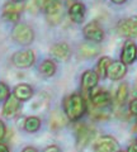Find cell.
<instances>
[{
	"instance_id": "cell-1",
	"label": "cell",
	"mask_w": 137,
	"mask_h": 152,
	"mask_svg": "<svg viewBox=\"0 0 137 152\" xmlns=\"http://www.w3.org/2000/svg\"><path fill=\"white\" fill-rule=\"evenodd\" d=\"M62 108H64L66 117L71 122L80 121L84 117V114L86 113V109H88L84 96L79 93H73L67 95L64 99Z\"/></svg>"
},
{
	"instance_id": "cell-2",
	"label": "cell",
	"mask_w": 137,
	"mask_h": 152,
	"mask_svg": "<svg viewBox=\"0 0 137 152\" xmlns=\"http://www.w3.org/2000/svg\"><path fill=\"white\" fill-rule=\"evenodd\" d=\"M12 38L21 46H29L34 39V32L24 23H17L12 31Z\"/></svg>"
},
{
	"instance_id": "cell-3",
	"label": "cell",
	"mask_w": 137,
	"mask_h": 152,
	"mask_svg": "<svg viewBox=\"0 0 137 152\" xmlns=\"http://www.w3.org/2000/svg\"><path fill=\"white\" fill-rule=\"evenodd\" d=\"M83 34L85 37V39L89 42H93V43H100L105 37L104 29H103L100 24L95 20L88 23V24L83 28Z\"/></svg>"
},
{
	"instance_id": "cell-4",
	"label": "cell",
	"mask_w": 137,
	"mask_h": 152,
	"mask_svg": "<svg viewBox=\"0 0 137 152\" xmlns=\"http://www.w3.org/2000/svg\"><path fill=\"white\" fill-rule=\"evenodd\" d=\"M34 61H36V56L32 50L18 51L12 56V64L17 69H28L33 66Z\"/></svg>"
},
{
	"instance_id": "cell-5",
	"label": "cell",
	"mask_w": 137,
	"mask_h": 152,
	"mask_svg": "<svg viewBox=\"0 0 137 152\" xmlns=\"http://www.w3.org/2000/svg\"><path fill=\"white\" fill-rule=\"evenodd\" d=\"M118 34L127 38L137 37V15H132L130 18L122 19L117 24Z\"/></svg>"
},
{
	"instance_id": "cell-6",
	"label": "cell",
	"mask_w": 137,
	"mask_h": 152,
	"mask_svg": "<svg viewBox=\"0 0 137 152\" xmlns=\"http://www.w3.org/2000/svg\"><path fill=\"white\" fill-rule=\"evenodd\" d=\"M45 14L50 26L52 27L57 26L62 20V15H64V5L61 3V0H57V1H55L47 7L45 9Z\"/></svg>"
},
{
	"instance_id": "cell-7",
	"label": "cell",
	"mask_w": 137,
	"mask_h": 152,
	"mask_svg": "<svg viewBox=\"0 0 137 152\" xmlns=\"http://www.w3.org/2000/svg\"><path fill=\"white\" fill-rule=\"evenodd\" d=\"M94 151L95 152H117L119 150L117 140L112 136H102L94 142Z\"/></svg>"
},
{
	"instance_id": "cell-8",
	"label": "cell",
	"mask_w": 137,
	"mask_h": 152,
	"mask_svg": "<svg viewBox=\"0 0 137 152\" xmlns=\"http://www.w3.org/2000/svg\"><path fill=\"white\" fill-rule=\"evenodd\" d=\"M75 132H76V145L79 148H84V147L93 140L94 134H95V131H94L92 127L84 124V123L78 124Z\"/></svg>"
},
{
	"instance_id": "cell-9",
	"label": "cell",
	"mask_w": 137,
	"mask_h": 152,
	"mask_svg": "<svg viewBox=\"0 0 137 152\" xmlns=\"http://www.w3.org/2000/svg\"><path fill=\"white\" fill-rule=\"evenodd\" d=\"M90 102L94 108H107L112 103V95L108 91L94 88L90 90Z\"/></svg>"
},
{
	"instance_id": "cell-10",
	"label": "cell",
	"mask_w": 137,
	"mask_h": 152,
	"mask_svg": "<svg viewBox=\"0 0 137 152\" xmlns=\"http://www.w3.org/2000/svg\"><path fill=\"white\" fill-rule=\"evenodd\" d=\"M23 10V5L18 3H7L3 8V19L7 22L17 23L21 18V13Z\"/></svg>"
},
{
	"instance_id": "cell-11",
	"label": "cell",
	"mask_w": 137,
	"mask_h": 152,
	"mask_svg": "<svg viewBox=\"0 0 137 152\" xmlns=\"http://www.w3.org/2000/svg\"><path fill=\"white\" fill-rule=\"evenodd\" d=\"M136 58H137V45L131 39L126 41L121 52V61L128 66L131 64H133Z\"/></svg>"
},
{
	"instance_id": "cell-12",
	"label": "cell",
	"mask_w": 137,
	"mask_h": 152,
	"mask_svg": "<svg viewBox=\"0 0 137 152\" xmlns=\"http://www.w3.org/2000/svg\"><path fill=\"white\" fill-rule=\"evenodd\" d=\"M127 74V65L123 64L122 61H112L107 71V76L109 77L112 81H118L122 80Z\"/></svg>"
},
{
	"instance_id": "cell-13",
	"label": "cell",
	"mask_w": 137,
	"mask_h": 152,
	"mask_svg": "<svg viewBox=\"0 0 137 152\" xmlns=\"http://www.w3.org/2000/svg\"><path fill=\"white\" fill-rule=\"evenodd\" d=\"M50 52L56 60L67 61L70 58V55H71V48L66 42H59V43H55L51 47Z\"/></svg>"
},
{
	"instance_id": "cell-14",
	"label": "cell",
	"mask_w": 137,
	"mask_h": 152,
	"mask_svg": "<svg viewBox=\"0 0 137 152\" xmlns=\"http://www.w3.org/2000/svg\"><path fill=\"white\" fill-rule=\"evenodd\" d=\"M99 75L97 74V71L93 70H86L81 75V89L85 91H90L94 88H97V85L99 83Z\"/></svg>"
},
{
	"instance_id": "cell-15",
	"label": "cell",
	"mask_w": 137,
	"mask_h": 152,
	"mask_svg": "<svg viewBox=\"0 0 137 152\" xmlns=\"http://www.w3.org/2000/svg\"><path fill=\"white\" fill-rule=\"evenodd\" d=\"M19 99H17L14 95H10L5 102H4V105H3V110L1 114L3 117H7V118H13L15 114L19 110Z\"/></svg>"
},
{
	"instance_id": "cell-16",
	"label": "cell",
	"mask_w": 137,
	"mask_h": 152,
	"mask_svg": "<svg viewBox=\"0 0 137 152\" xmlns=\"http://www.w3.org/2000/svg\"><path fill=\"white\" fill-rule=\"evenodd\" d=\"M69 17L74 23H76V24L83 23L85 19V5L80 1L73 3L69 8Z\"/></svg>"
},
{
	"instance_id": "cell-17",
	"label": "cell",
	"mask_w": 137,
	"mask_h": 152,
	"mask_svg": "<svg viewBox=\"0 0 137 152\" xmlns=\"http://www.w3.org/2000/svg\"><path fill=\"white\" fill-rule=\"evenodd\" d=\"M13 95L21 102H27L33 96V89L28 84H19L13 90Z\"/></svg>"
},
{
	"instance_id": "cell-18",
	"label": "cell",
	"mask_w": 137,
	"mask_h": 152,
	"mask_svg": "<svg viewBox=\"0 0 137 152\" xmlns=\"http://www.w3.org/2000/svg\"><path fill=\"white\" fill-rule=\"evenodd\" d=\"M69 122V118L66 117L65 112L62 113L61 110H55L51 114V118H50V124L52 129H59V128H62L64 126L67 124Z\"/></svg>"
},
{
	"instance_id": "cell-19",
	"label": "cell",
	"mask_w": 137,
	"mask_h": 152,
	"mask_svg": "<svg viewBox=\"0 0 137 152\" xmlns=\"http://www.w3.org/2000/svg\"><path fill=\"white\" fill-rule=\"evenodd\" d=\"M79 51L83 57L89 58V57H95L100 53V47L97 46L95 43H93V42H85V43L80 45Z\"/></svg>"
},
{
	"instance_id": "cell-20",
	"label": "cell",
	"mask_w": 137,
	"mask_h": 152,
	"mask_svg": "<svg viewBox=\"0 0 137 152\" xmlns=\"http://www.w3.org/2000/svg\"><path fill=\"white\" fill-rule=\"evenodd\" d=\"M128 99V84L127 83H122L118 86L117 91H116V96H114V102L117 104V107H123L125 103Z\"/></svg>"
},
{
	"instance_id": "cell-21",
	"label": "cell",
	"mask_w": 137,
	"mask_h": 152,
	"mask_svg": "<svg viewBox=\"0 0 137 152\" xmlns=\"http://www.w3.org/2000/svg\"><path fill=\"white\" fill-rule=\"evenodd\" d=\"M38 71L41 75L46 76V77H51V76H53L56 72V64L52 60H45L40 65Z\"/></svg>"
},
{
	"instance_id": "cell-22",
	"label": "cell",
	"mask_w": 137,
	"mask_h": 152,
	"mask_svg": "<svg viewBox=\"0 0 137 152\" xmlns=\"http://www.w3.org/2000/svg\"><path fill=\"white\" fill-rule=\"evenodd\" d=\"M41 124H42V122H41L40 118L32 115V117H27V118H26L23 127H24V129H26L27 132L34 133V132H37V131H38L40 128H41Z\"/></svg>"
},
{
	"instance_id": "cell-23",
	"label": "cell",
	"mask_w": 137,
	"mask_h": 152,
	"mask_svg": "<svg viewBox=\"0 0 137 152\" xmlns=\"http://www.w3.org/2000/svg\"><path fill=\"white\" fill-rule=\"evenodd\" d=\"M111 64H112V60L108 56H103L99 58L98 64H97V74L99 75L100 79L107 77V71H108V67H109Z\"/></svg>"
},
{
	"instance_id": "cell-24",
	"label": "cell",
	"mask_w": 137,
	"mask_h": 152,
	"mask_svg": "<svg viewBox=\"0 0 137 152\" xmlns=\"http://www.w3.org/2000/svg\"><path fill=\"white\" fill-rule=\"evenodd\" d=\"M9 96H10V90H9V86L5 83L0 81V102H5Z\"/></svg>"
},
{
	"instance_id": "cell-25",
	"label": "cell",
	"mask_w": 137,
	"mask_h": 152,
	"mask_svg": "<svg viewBox=\"0 0 137 152\" xmlns=\"http://www.w3.org/2000/svg\"><path fill=\"white\" fill-rule=\"evenodd\" d=\"M55 1H57V0H34V4H36V7L40 9V10H43L45 12V9L51 5L52 3Z\"/></svg>"
},
{
	"instance_id": "cell-26",
	"label": "cell",
	"mask_w": 137,
	"mask_h": 152,
	"mask_svg": "<svg viewBox=\"0 0 137 152\" xmlns=\"http://www.w3.org/2000/svg\"><path fill=\"white\" fill-rule=\"evenodd\" d=\"M128 110L132 115L137 117V98H133L128 104Z\"/></svg>"
},
{
	"instance_id": "cell-27",
	"label": "cell",
	"mask_w": 137,
	"mask_h": 152,
	"mask_svg": "<svg viewBox=\"0 0 137 152\" xmlns=\"http://www.w3.org/2000/svg\"><path fill=\"white\" fill-rule=\"evenodd\" d=\"M5 133H7V128H5V124L4 122L0 119V141H1L4 137H5Z\"/></svg>"
},
{
	"instance_id": "cell-28",
	"label": "cell",
	"mask_w": 137,
	"mask_h": 152,
	"mask_svg": "<svg viewBox=\"0 0 137 152\" xmlns=\"http://www.w3.org/2000/svg\"><path fill=\"white\" fill-rule=\"evenodd\" d=\"M43 152H61V150H60V147H59V146L52 145V146L46 147V148L43 150Z\"/></svg>"
},
{
	"instance_id": "cell-29",
	"label": "cell",
	"mask_w": 137,
	"mask_h": 152,
	"mask_svg": "<svg viewBox=\"0 0 137 152\" xmlns=\"http://www.w3.org/2000/svg\"><path fill=\"white\" fill-rule=\"evenodd\" d=\"M127 152H137V143H131L127 148Z\"/></svg>"
},
{
	"instance_id": "cell-30",
	"label": "cell",
	"mask_w": 137,
	"mask_h": 152,
	"mask_svg": "<svg viewBox=\"0 0 137 152\" xmlns=\"http://www.w3.org/2000/svg\"><path fill=\"white\" fill-rule=\"evenodd\" d=\"M22 152H38V150L34 148V147H31V146H28L26 147V148H23Z\"/></svg>"
},
{
	"instance_id": "cell-31",
	"label": "cell",
	"mask_w": 137,
	"mask_h": 152,
	"mask_svg": "<svg viewBox=\"0 0 137 152\" xmlns=\"http://www.w3.org/2000/svg\"><path fill=\"white\" fill-rule=\"evenodd\" d=\"M0 152H10L9 151V147L4 143H0Z\"/></svg>"
},
{
	"instance_id": "cell-32",
	"label": "cell",
	"mask_w": 137,
	"mask_h": 152,
	"mask_svg": "<svg viewBox=\"0 0 137 152\" xmlns=\"http://www.w3.org/2000/svg\"><path fill=\"white\" fill-rule=\"evenodd\" d=\"M111 1H112L113 4H117V5H121V4L126 3V0H111Z\"/></svg>"
},
{
	"instance_id": "cell-33",
	"label": "cell",
	"mask_w": 137,
	"mask_h": 152,
	"mask_svg": "<svg viewBox=\"0 0 137 152\" xmlns=\"http://www.w3.org/2000/svg\"><path fill=\"white\" fill-rule=\"evenodd\" d=\"M135 98H137V81H136V84H135Z\"/></svg>"
},
{
	"instance_id": "cell-34",
	"label": "cell",
	"mask_w": 137,
	"mask_h": 152,
	"mask_svg": "<svg viewBox=\"0 0 137 152\" xmlns=\"http://www.w3.org/2000/svg\"><path fill=\"white\" fill-rule=\"evenodd\" d=\"M13 3H18V4H21V3H23L24 1V0H12Z\"/></svg>"
},
{
	"instance_id": "cell-35",
	"label": "cell",
	"mask_w": 137,
	"mask_h": 152,
	"mask_svg": "<svg viewBox=\"0 0 137 152\" xmlns=\"http://www.w3.org/2000/svg\"><path fill=\"white\" fill-rule=\"evenodd\" d=\"M117 152H125V151H119V150H118V151H117Z\"/></svg>"
}]
</instances>
